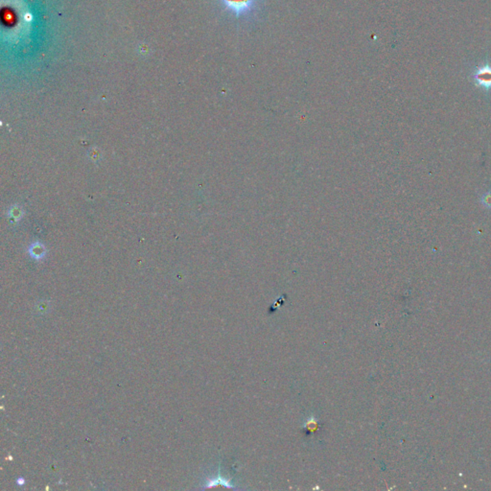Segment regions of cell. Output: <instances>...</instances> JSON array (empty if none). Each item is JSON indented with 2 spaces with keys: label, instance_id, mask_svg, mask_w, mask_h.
I'll return each mask as SVG.
<instances>
[{
  "label": "cell",
  "instance_id": "cell-3",
  "mask_svg": "<svg viewBox=\"0 0 491 491\" xmlns=\"http://www.w3.org/2000/svg\"><path fill=\"white\" fill-rule=\"evenodd\" d=\"M481 203L484 207L491 208V191L485 193L483 196L481 197Z\"/></svg>",
  "mask_w": 491,
  "mask_h": 491
},
{
  "label": "cell",
  "instance_id": "cell-2",
  "mask_svg": "<svg viewBox=\"0 0 491 491\" xmlns=\"http://www.w3.org/2000/svg\"><path fill=\"white\" fill-rule=\"evenodd\" d=\"M473 78L478 87H481L486 90L491 89V66L487 59L484 66L479 67L475 70Z\"/></svg>",
  "mask_w": 491,
  "mask_h": 491
},
{
  "label": "cell",
  "instance_id": "cell-1",
  "mask_svg": "<svg viewBox=\"0 0 491 491\" xmlns=\"http://www.w3.org/2000/svg\"><path fill=\"white\" fill-rule=\"evenodd\" d=\"M227 10L232 12L237 18L250 14L255 9L257 0H220Z\"/></svg>",
  "mask_w": 491,
  "mask_h": 491
}]
</instances>
